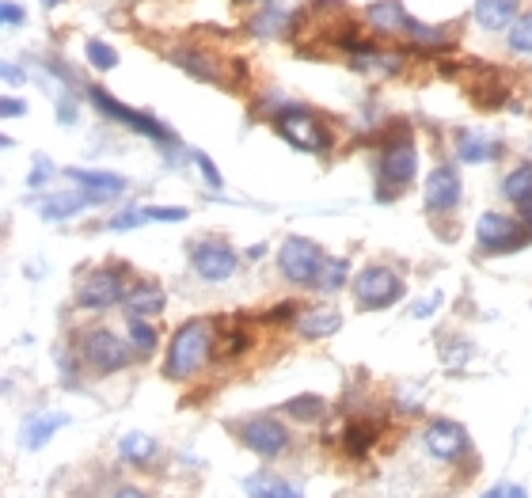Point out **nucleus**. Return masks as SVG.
Listing matches in <instances>:
<instances>
[{
	"label": "nucleus",
	"mask_w": 532,
	"mask_h": 498,
	"mask_svg": "<svg viewBox=\"0 0 532 498\" xmlns=\"http://www.w3.org/2000/svg\"><path fill=\"white\" fill-rule=\"evenodd\" d=\"M149 217H145V210H126V213H118L111 221V229L114 232H130V229H137V225H145Z\"/></svg>",
	"instance_id": "35"
},
{
	"label": "nucleus",
	"mask_w": 532,
	"mask_h": 498,
	"mask_svg": "<svg viewBox=\"0 0 532 498\" xmlns=\"http://www.w3.org/2000/svg\"><path fill=\"white\" fill-rule=\"evenodd\" d=\"M437 308H441V293H426V297H422V301H415V305H411V320H426V316H430V312H437Z\"/></svg>",
	"instance_id": "37"
},
{
	"label": "nucleus",
	"mask_w": 532,
	"mask_h": 498,
	"mask_svg": "<svg viewBox=\"0 0 532 498\" xmlns=\"http://www.w3.org/2000/svg\"><path fill=\"white\" fill-rule=\"evenodd\" d=\"M111 498H149L145 491H137V487H118Z\"/></svg>",
	"instance_id": "45"
},
{
	"label": "nucleus",
	"mask_w": 532,
	"mask_h": 498,
	"mask_svg": "<svg viewBox=\"0 0 532 498\" xmlns=\"http://www.w3.org/2000/svg\"><path fill=\"white\" fill-rule=\"evenodd\" d=\"M475 346L468 339H445L441 343V362L449 365V369H464V365L472 362Z\"/></svg>",
	"instance_id": "28"
},
{
	"label": "nucleus",
	"mask_w": 532,
	"mask_h": 498,
	"mask_svg": "<svg viewBox=\"0 0 532 498\" xmlns=\"http://www.w3.org/2000/svg\"><path fill=\"white\" fill-rule=\"evenodd\" d=\"M92 103L103 111L107 118H118V122H126L130 130H137V134H145L149 141H156L160 149H171V145H179V137L171 134V130H164L156 118H149V115H141V111H130L126 103H118L114 96H107L103 88H92Z\"/></svg>",
	"instance_id": "6"
},
{
	"label": "nucleus",
	"mask_w": 532,
	"mask_h": 498,
	"mask_svg": "<svg viewBox=\"0 0 532 498\" xmlns=\"http://www.w3.org/2000/svg\"><path fill=\"white\" fill-rule=\"evenodd\" d=\"M118 453H122V460H130V464H149L156 457V441L149 434H141V430H133V434H126V438L118 441Z\"/></svg>",
	"instance_id": "23"
},
{
	"label": "nucleus",
	"mask_w": 532,
	"mask_h": 498,
	"mask_svg": "<svg viewBox=\"0 0 532 498\" xmlns=\"http://www.w3.org/2000/svg\"><path fill=\"white\" fill-rule=\"evenodd\" d=\"M274 130L301 153H323L331 145V134L323 130V122L301 103H289L282 111H274Z\"/></svg>",
	"instance_id": "2"
},
{
	"label": "nucleus",
	"mask_w": 532,
	"mask_h": 498,
	"mask_svg": "<svg viewBox=\"0 0 532 498\" xmlns=\"http://www.w3.org/2000/svg\"><path fill=\"white\" fill-rule=\"evenodd\" d=\"M46 175H54V168H50V160H42V156H38V160H35V172H31V179H27V183H31V187H38V183H42Z\"/></svg>",
	"instance_id": "41"
},
{
	"label": "nucleus",
	"mask_w": 532,
	"mask_h": 498,
	"mask_svg": "<svg viewBox=\"0 0 532 498\" xmlns=\"http://www.w3.org/2000/svg\"><path fill=\"white\" fill-rule=\"evenodd\" d=\"M84 206H95L92 194H50V198L38 202V213H42L46 221H65V217L80 213Z\"/></svg>",
	"instance_id": "20"
},
{
	"label": "nucleus",
	"mask_w": 532,
	"mask_h": 498,
	"mask_svg": "<svg viewBox=\"0 0 532 498\" xmlns=\"http://www.w3.org/2000/svg\"><path fill=\"white\" fill-rule=\"evenodd\" d=\"M240 441L259 457H282L289 449V430L278 419H270V415H255V419H247L240 426Z\"/></svg>",
	"instance_id": "7"
},
{
	"label": "nucleus",
	"mask_w": 532,
	"mask_h": 498,
	"mask_svg": "<svg viewBox=\"0 0 532 498\" xmlns=\"http://www.w3.org/2000/svg\"><path fill=\"white\" fill-rule=\"evenodd\" d=\"M42 4H46V8H57V4H61V0H42Z\"/></svg>",
	"instance_id": "50"
},
{
	"label": "nucleus",
	"mask_w": 532,
	"mask_h": 498,
	"mask_svg": "<svg viewBox=\"0 0 532 498\" xmlns=\"http://www.w3.org/2000/svg\"><path fill=\"white\" fill-rule=\"evenodd\" d=\"M510 50H517V54H532V12H521L517 23L510 27Z\"/></svg>",
	"instance_id": "31"
},
{
	"label": "nucleus",
	"mask_w": 532,
	"mask_h": 498,
	"mask_svg": "<svg viewBox=\"0 0 532 498\" xmlns=\"http://www.w3.org/2000/svg\"><path fill=\"white\" fill-rule=\"evenodd\" d=\"M346 274H350V263H346V259H327V263H323V270H320V282H316V286L327 289V293H335V289H342Z\"/></svg>",
	"instance_id": "29"
},
{
	"label": "nucleus",
	"mask_w": 532,
	"mask_h": 498,
	"mask_svg": "<svg viewBox=\"0 0 532 498\" xmlns=\"http://www.w3.org/2000/svg\"><path fill=\"white\" fill-rule=\"evenodd\" d=\"M190 267H194L198 278H206V282H225V278L236 274L240 259H236V251L228 248V244L206 240V244H194V251H190Z\"/></svg>",
	"instance_id": "9"
},
{
	"label": "nucleus",
	"mask_w": 532,
	"mask_h": 498,
	"mask_svg": "<svg viewBox=\"0 0 532 498\" xmlns=\"http://www.w3.org/2000/svg\"><path fill=\"white\" fill-rule=\"evenodd\" d=\"M209 350H213V327L206 320H187L175 327L168 343V362H164V377L168 381H187L206 365Z\"/></svg>",
	"instance_id": "1"
},
{
	"label": "nucleus",
	"mask_w": 532,
	"mask_h": 498,
	"mask_svg": "<svg viewBox=\"0 0 532 498\" xmlns=\"http://www.w3.org/2000/svg\"><path fill=\"white\" fill-rule=\"evenodd\" d=\"M126 331H130L133 354H145V358H149L152 350H156V327H152V324H145V320H137V316H130V324H126Z\"/></svg>",
	"instance_id": "27"
},
{
	"label": "nucleus",
	"mask_w": 532,
	"mask_h": 498,
	"mask_svg": "<svg viewBox=\"0 0 532 498\" xmlns=\"http://www.w3.org/2000/svg\"><path fill=\"white\" fill-rule=\"evenodd\" d=\"M80 358L92 365L95 373H114V369H126L133 362V346L107 327H95L80 343Z\"/></svg>",
	"instance_id": "4"
},
{
	"label": "nucleus",
	"mask_w": 532,
	"mask_h": 498,
	"mask_svg": "<svg viewBox=\"0 0 532 498\" xmlns=\"http://www.w3.org/2000/svg\"><path fill=\"white\" fill-rule=\"evenodd\" d=\"M126 312L130 316H137V320H149V316H160L164 312V289L160 286H152V282H141V286H133L130 293H126Z\"/></svg>",
	"instance_id": "18"
},
{
	"label": "nucleus",
	"mask_w": 532,
	"mask_h": 498,
	"mask_svg": "<svg viewBox=\"0 0 532 498\" xmlns=\"http://www.w3.org/2000/svg\"><path fill=\"white\" fill-rule=\"evenodd\" d=\"M525 221H529V229H532V202L525 206Z\"/></svg>",
	"instance_id": "49"
},
{
	"label": "nucleus",
	"mask_w": 532,
	"mask_h": 498,
	"mask_svg": "<svg viewBox=\"0 0 532 498\" xmlns=\"http://www.w3.org/2000/svg\"><path fill=\"white\" fill-rule=\"evenodd\" d=\"M247 495L251 498H297V491H293L285 479L270 476V472H259V476L247 479Z\"/></svg>",
	"instance_id": "24"
},
{
	"label": "nucleus",
	"mask_w": 532,
	"mask_h": 498,
	"mask_svg": "<svg viewBox=\"0 0 532 498\" xmlns=\"http://www.w3.org/2000/svg\"><path fill=\"white\" fill-rule=\"evenodd\" d=\"M354 301L361 312H380V308L403 301V282L388 267H365L354 282Z\"/></svg>",
	"instance_id": "5"
},
{
	"label": "nucleus",
	"mask_w": 532,
	"mask_h": 498,
	"mask_svg": "<svg viewBox=\"0 0 532 498\" xmlns=\"http://www.w3.org/2000/svg\"><path fill=\"white\" fill-rule=\"evenodd\" d=\"M475 240H479V248L494 251V255L525 244V236H517V225L502 213H483L479 225H475Z\"/></svg>",
	"instance_id": "12"
},
{
	"label": "nucleus",
	"mask_w": 532,
	"mask_h": 498,
	"mask_svg": "<svg viewBox=\"0 0 532 498\" xmlns=\"http://www.w3.org/2000/svg\"><path fill=\"white\" fill-rule=\"evenodd\" d=\"M502 194L517 202V206H529L532 202V164H517L506 179H502Z\"/></svg>",
	"instance_id": "22"
},
{
	"label": "nucleus",
	"mask_w": 532,
	"mask_h": 498,
	"mask_svg": "<svg viewBox=\"0 0 532 498\" xmlns=\"http://www.w3.org/2000/svg\"><path fill=\"white\" fill-rule=\"evenodd\" d=\"M483 498H506V487H491V491H487Z\"/></svg>",
	"instance_id": "48"
},
{
	"label": "nucleus",
	"mask_w": 532,
	"mask_h": 498,
	"mask_svg": "<svg viewBox=\"0 0 532 498\" xmlns=\"http://www.w3.org/2000/svg\"><path fill=\"white\" fill-rule=\"evenodd\" d=\"M422 206L430 213H449L460 206V175L456 168H437L426 179V191H422Z\"/></svg>",
	"instance_id": "13"
},
{
	"label": "nucleus",
	"mask_w": 532,
	"mask_h": 498,
	"mask_svg": "<svg viewBox=\"0 0 532 498\" xmlns=\"http://www.w3.org/2000/svg\"><path fill=\"white\" fill-rule=\"evenodd\" d=\"M0 107H4V118H19V115H27V103H23V99H4V103H0Z\"/></svg>",
	"instance_id": "42"
},
{
	"label": "nucleus",
	"mask_w": 532,
	"mask_h": 498,
	"mask_svg": "<svg viewBox=\"0 0 532 498\" xmlns=\"http://www.w3.org/2000/svg\"><path fill=\"white\" fill-rule=\"evenodd\" d=\"M65 175L92 194V202H107V198H114V194L126 191V179H122V175H114V172H84V168H65Z\"/></svg>",
	"instance_id": "14"
},
{
	"label": "nucleus",
	"mask_w": 532,
	"mask_h": 498,
	"mask_svg": "<svg viewBox=\"0 0 532 498\" xmlns=\"http://www.w3.org/2000/svg\"><path fill=\"white\" fill-rule=\"evenodd\" d=\"M365 20H369V27L388 31V35H399V31H411L415 27V20L403 12L399 0H377V4H369L365 8Z\"/></svg>",
	"instance_id": "15"
},
{
	"label": "nucleus",
	"mask_w": 532,
	"mask_h": 498,
	"mask_svg": "<svg viewBox=\"0 0 532 498\" xmlns=\"http://www.w3.org/2000/svg\"><path fill=\"white\" fill-rule=\"evenodd\" d=\"M289 20H293V16H285V12H263L259 20L251 23V27H255L259 35H278V31H282Z\"/></svg>",
	"instance_id": "34"
},
{
	"label": "nucleus",
	"mask_w": 532,
	"mask_h": 498,
	"mask_svg": "<svg viewBox=\"0 0 532 498\" xmlns=\"http://www.w3.org/2000/svg\"><path fill=\"white\" fill-rule=\"evenodd\" d=\"M354 69H361V73H369V69L399 73V69H403V58H399V54H365V58L354 61Z\"/></svg>",
	"instance_id": "32"
},
{
	"label": "nucleus",
	"mask_w": 532,
	"mask_h": 498,
	"mask_svg": "<svg viewBox=\"0 0 532 498\" xmlns=\"http://www.w3.org/2000/svg\"><path fill=\"white\" fill-rule=\"evenodd\" d=\"M266 255V244H251V248H247V259H263Z\"/></svg>",
	"instance_id": "46"
},
{
	"label": "nucleus",
	"mask_w": 532,
	"mask_h": 498,
	"mask_svg": "<svg viewBox=\"0 0 532 498\" xmlns=\"http://www.w3.org/2000/svg\"><path fill=\"white\" fill-rule=\"evenodd\" d=\"M456 149H460V160H464V164H483V160H494V156H498V145L483 141V137H468V134L456 137Z\"/></svg>",
	"instance_id": "25"
},
{
	"label": "nucleus",
	"mask_w": 532,
	"mask_h": 498,
	"mask_svg": "<svg viewBox=\"0 0 532 498\" xmlns=\"http://www.w3.org/2000/svg\"><path fill=\"white\" fill-rule=\"evenodd\" d=\"M76 301L80 308H111V305H122L126 301V289H122V267L118 270H95L84 278V286L76 293Z\"/></svg>",
	"instance_id": "10"
},
{
	"label": "nucleus",
	"mask_w": 532,
	"mask_h": 498,
	"mask_svg": "<svg viewBox=\"0 0 532 498\" xmlns=\"http://www.w3.org/2000/svg\"><path fill=\"white\" fill-rule=\"evenodd\" d=\"M517 4L521 0H475V23L487 31H506L517 23Z\"/></svg>",
	"instance_id": "17"
},
{
	"label": "nucleus",
	"mask_w": 532,
	"mask_h": 498,
	"mask_svg": "<svg viewBox=\"0 0 532 498\" xmlns=\"http://www.w3.org/2000/svg\"><path fill=\"white\" fill-rule=\"evenodd\" d=\"M145 217L149 221H187V210L183 206H149Z\"/></svg>",
	"instance_id": "36"
},
{
	"label": "nucleus",
	"mask_w": 532,
	"mask_h": 498,
	"mask_svg": "<svg viewBox=\"0 0 532 498\" xmlns=\"http://www.w3.org/2000/svg\"><path fill=\"white\" fill-rule=\"evenodd\" d=\"M0 16H4V23H8V27H19V23L27 20V12L19 8L16 0H4V4H0Z\"/></svg>",
	"instance_id": "39"
},
{
	"label": "nucleus",
	"mask_w": 532,
	"mask_h": 498,
	"mask_svg": "<svg viewBox=\"0 0 532 498\" xmlns=\"http://www.w3.org/2000/svg\"><path fill=\"white\" fill-rule=\"evenodd\" d=\"M171 61H175L179 69H187L194 80H221V61L202 54V50H194V46H187V50H171Z\"/></svg>",
	"instance_id": "19"
},
{
	"label": "nucleus",
	"mask_w": 532,
	"mask_h": 498,
	"mask_svg": "<svg viewBox=\"0 0 532 498\" xmlns=\"http://www.w3.org/2000/svg\"><path fill=\"white\" fill-rule=\"evenodd\" d=\"M61 426H65V415H35V419L23 426V445L27 449H42Z\"/></svg>",
	"instance_id": "21"
},
{
	"label": "nucleus",
	"mask_w": 532,
	"mask_h": 498,
	"mask_svg": "<svg viewBox=\"0 0 532 498\" xmlns=\"http://www.w3.org/2000/svg\"><path fill=\"white\" fill-rule=\"evenodd\" d=\"M506 498H529V495H525V487H506Z\"/></svg>",
	"instance_id": "47"
},
{
	"label": "nucleus",
	"mask_w": 532,
	"mask_h": 498,
	"mask_svg": "<svg viewBox=\"0 0 532 498\" xmlns=\"http://www.w3.org/2000/svg\"><path fill=\"white\" fill-rule=\"evenodd\" d=\"M293 324H297V335H301V339H312V343H316V339H327V335H335V331H339L342 316L335 312V308L320 305V308H308V312H301Z\"/></svg>",
	"instance_id": "16"
},
{
	"label": "nucleus",
	"mask_w": 532,
	"mask_h": 498,
	"mask_svg": "<svg viewBox=\"0 0 532 498\" xmlns=\"http://www.w3.org/2000/svg\"><path fill=\"white\" fill-rule=\"evenodd\" d=\"M415 172H418V153L407 137L384 149V156H380V183L388 187V194L399 191V187H407V183L415 179Z\"/></svg>",
	"instance_id": "11"
},
{
	"label": "nucleus",
	"mask_w": 532,
	"mask_h": 498,
	"mask_svg": "<svg viewBox=\"0 0 532 498\" xmlns=\"http://www.w3.org/2000/svg\"><path fill=\"white\" fill-rule=\"evenodd\" d=\"M247 350V335H228L225 343H221V354L225 358H232V354H244Z\"/></svg>",
	"instance_id": "40"
},
{
	"label": "nucleus",
	"mask_w": 532,
	"mask_h": 498,
	"mask_svg": "<svg viewBox=\"0 0 532 498\" xmlns=\"http://www.w3.org/2000/svg\"><path fill=\"white\" fill-rule=\"evenodd\" d=\"M297 498H301V495H297Z\"/></svg>",
	"instance_id": "51"
},
{
	"label": "nucleus",
	"mask_w": 532,
	"mask_h": 498,
	"mask_svg": "<svg viewBox=\"0 0 532 498\" xmlns=\"http://www.w3.org/2000/svg\"><path fill=\"white\" fill-rule=\"evenodd\" d=\"M57 118H61V126H73V122H76L73 99H61V107H57Z\"/></svg>",
	"instance_id": "43"
},
{
	"label": "nucleus",
	"mask_w": 532,
	"mask_h": 498,
	"mask_svg": "<svg viewBox=\"0 0 532 498\" xmlns=\"http://www.w3.org/2000/svg\"><path fill=\"white\" fill-rule=\"evenodd\" d=\"M323 263H327L323 251L312 240H304V236H289L282 251H278V270H282L285 282H293V286H316Z\"/></svg>",
	"instance_id": "3"
},
{
	"label": "nucleus",
	"mask_w": 532,
	"mask_h": 498,
	"mask_svg": "<svg viewBox=\"0 0 532 498\" xmlns=\"http://www.w3.org/2000/svg\"><path fill=\"white\" fill-rule=\"evenodd\" d=\"M373 438H377V430H369V426H350V430H346V453L361 457V453L373 445Z\"/></svg>",
	"instance_id": "33"
},
{
	"label": "nucleus",
	"mask_w": 532,
	"mask_h": 498,
	"mask_svg": "<svg viewBox=\"0 0 532 498\" xmlns=\"http://www.w3.org/2000/svg\"><path fill=\"white\" fill-rule=\"evenodd\" d=\"M422 445H426V453L437 460H460L472 453V441L464 434V426L460 422H449V419H437L426 426V434H422Z\"/></svg>",
	"instance_id": "8"
},
{
	"label": "nucleus",
	"mask_w": 532,
	"mask_h": 498,
	"mask_svg": "<svg viewBox=\"0 0 532 498\" xmlns=\"http://www.w3.org/2000/svg\"><path fill=\"white\" fill-rule=\"evenodd\" d=\"M84 54H88V61H92L99 73H111L114 65H118V54H114L107 42H99V39L84 42Z\"/></svg>",
	"instance_id": "30"
},
{
	"label": "nucleus",
	"mask_w": 532,
	"mask_h": 498,
	"mask_svg": "<svg viewBox=\"0 0 532 498\" xmlns=\"http://www.w3.org/2000/svg\"><path fill=\"white\" fill-rule=\"evenodd\" d=\"M194 164H198V172L206 175L209 187H213V191H221V172H217V164H213L206 153H194Z\"/></svg>",
	"instance_id": "38"
},
{
	"label": "nucleus",
	"mask_w": 532,
	"mask_h": 498,
	"mask_svg": "<svg viewBox=\"0 0 532 498\" xmlns=\"http://www.w3.org/2000/svg\"><path fill=\"white\" fill-rule=\"evenodd\" d=\"M289 419H297V422H316L327 415V403L320 400V396H297V400H289L282 407Z\"/></svg>",
	"instance_id": "26"
},
{
	"label": "nucleus",
	"mask_w": 532,
	"mask_h": 498,
	"mask_svg": "<svg viewBox=\"0 0 532 498\" xmlns=\"http://www.w3.org/2000/svg\"><path fill=\"white\" fill-rule=\"evenodd\" d=\"M4 80H8V84H23V80H27V73H23L19 65H4Z\"/></svg>",
	"instance_id": "44"
}]
</instances>
